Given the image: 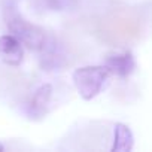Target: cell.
Instances as JSON below:
<instances>
[{
	"mask_svg": "<svg viewBox=\"0 0 152 152\" xmlns=\"http://www.w3.org/2000/svg\"><path fill=\"white\" fill-rule=\"evenodd\" d=\"M3 20L5 24L9 30V34L17 37L23 46L31 49V51H39L40 46L43 45L46 39V31L40 28L39 26L27 21L17 9L14 3H6L3 6Z\"/></svg>",
	"mask_w": 152,
	"mask_h": 152,
	"instance_id": "6da1fadb",
	"label": "cell"
},
{
	"mask_svg": "<svg viewBox=\"0 0 152 152\" xmlns=\"http://www.w3.org/2000/svg\"><path fill=\"white\" fill-rule=\"evenodd\" d=\"M110 73L107 69L102 66H82L75 69L72 73L73 85L78 91L79 97L90 102L96 99L107 82Z\"/></svg>",
	"mask_w": 152,
	"mask_h": 152,
	"instance_id": "7a4b0ae2",
	"label": "cell"
},
{
	"mask_svg": "<svg viewBox=\"0 0 152 152\" xmlns=\"http://www.w3.org/2000/svg\"><path fill=\"white\" fill-rule=\"evenodd\" d=\"M37 52H40L39 63H40V67L43 70H48V72L49 70H58L66 64L64 48L55 37L46 36L43 45L40 46V49Z\"/></svg>",
	"mask_w": 152,
	"mask_h": 152,
	"instance_id": "3957f363",
	"label": "cell"
},
{
	"mask_svg": "<svg viewBox=\"0 0 152 152\" xmlns=\"http://www.w3.org/2000/svg\"><path fill=\"white\" fill-rule=\"evenodd\" d=\"M103 66L107 69L110 75H115L121 79H125L134 72L136 69V61L134 57L130 51L124 52H110L104 57Z\"/></svg>",
	"mask_w": 152,
	"mask_h": 152,
	"instance_id": "277c9868",
	"label": "cell"
},
{
	"mask_svg": "<svg viewBox=\"0 0 152 152\" xmlns=\"http://www.w3.org/2000/svg\"><path fill=\"white\" fill-rule=\"evenodd\" d=\"M52 99V85L51 84H42L34 94L31 96L28 106H27V115L33 121H40L45 118V115L49 110Z\"/></svg>",
	"mask_w": 152,
	"mask_h": 152,
	"instance_id": "5b68a950",
	"label": "cell"
},
{
	"mask_svg": "<svg viewBox=\"0 0 152 152\" xmlns=\"http://www.w3.org/2000/svg\"><path fill=\"white\" fill-rule=\"evenodd\" d=\"M24 58V46L12 34L0 36V60L8 66H20Z\"/></svg>",
	"mask_w": 152,
	"mask_h": 152,
	"instance_id": "8992f818",
	"label": "cell"
},
{
	"mask_svg": "<svg viewBox=\"0 0 152 152\" xmlns=\"http://www.w3.org/2000/svg\"><path fill=\"white\" fill-rule=\"evenodd\" d=\"M134 146V136L127 124L116 122L113 125V143L110 146L112 152H131Z\"/></svg>",
	"mask_w": 152,
	"mask_h": 152,
	"instance_id": "52a82bcc",
	"label": "cell"
},
{
	"mask_svg": "<svg viewBox=\"0 0 152 152\" xmlns=\"http://www.w3.org/2000/svg\"><path fill=\"white\" fill-rule=\"evenodd\" d=\"M48 3L55 11H67L75 6L76 0H48Z\"/></svg>",
	"mask_w": 152,
	"mask_h": 152,
	"instance_id": "ba28073f",
	"label": "cell"
},
{
	"mask_svg": "<svg viewBox=\"0 0 152 152\" xmlns=\"http://www.w3.org/2000/svg\"><path fill=\"white\" fill-rule=\"evenodd\" d=\"M0 151H5V145L2 142H0Z\"/></svg>",
	"mask_w": 152,
	"mask_h": 152,
	"instance_id": "9c48e42d",
	"label": "cell"
}]
</instances>
